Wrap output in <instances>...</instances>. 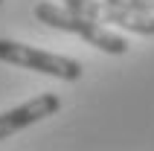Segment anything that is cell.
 <instances>
[{
	"label": "cell",
	"instance_id": "obj_1",
	"mask_svg": "<svg viewBox=\"0 0 154 151\" xmlns=\"http://www.w3.org/2000/svg\"><path fill=\"white\" fill-rule=\"evenodd\" d=\"M35 17H38L41 23L52 26V29H61V32L85 38L90 47L108 52V55H125V52H128V41H125L122 35H113L108 26H102V20L70 15L64 6H55V3H50V0H44V3L35 6Z\"/></svg>",
	"mask_w": 154,
	"mask_h": 151
},
{
	"label": "cell",
	"instance_id": "obj_2",
	"mask_svg": "<svg viewBox=\"0 0 154 151\" xmlns=\"http://www.w3.org/2000/svg\"><path fill=\"white\" fill-rule=\"evenodd\" d=\"M0 61L23 67V70H38V73L55 76L64 82H79L85 76L82 61L58 55V52L38 50V47H29V44H20V41H9V38H0Z\"/></svg>",
	"mask_w": 154,
	"mask_h": 151
},
{
	"label": "cell",
	"instance_id": "obj_3",
	"mask_svg": "<svg viewBox=\"0 0 154 151\" xmlns=\"http://www.w3.org/2000/svg\"><path fill=\"white\" fill-rule=\"evenodd\" d=\"M58 110H61V96L58 93H41V96H35V99L23 102L17 108L3 110L0 113V140H6V137L35 125V122H41V119L52 116Z\"/></svg>",
	"mask_w": 154,
	"mask_h": 151
},
{
	"label": "cell",
	"instance_id": "obj_4",
	"mask_svg": "<svg viewBox=\"0 0 154 151\" xmlns=\"http://www.w3.org/2000/svg\"><path fill=\"white\" fill-rule=\"evenodd\" d=\"M102 23H113L119 29H128L134 35H154V12H134V9H119L102 3Z\"/></svg>",
	"mask_w": 154,
	"mask_h": 151
},
{
	"label": "cell",
	"instance_id": "obj_5",
	"mask_svg": "<svg viewBox=\"0 0 154 151\" xmlns=\"http://www.w3.org/2000/svg\"><path fill=\"white\" fill-rule=\"evenodd\" d=\"M64 9H67L70 15L90 17V20H99L102 17V0H64Z\"/></svg>",
	"mask_w": 154,
	"mask_h": 151
},
{
	"label": "cell",
	"instance_id": "obj_6",
	"mask_svg": "<svg viewBox=\"0 0 154 151\" xmlns=\"http://www.w3.org/2000/svg\"><path fill=\"white\" fill-rule=\"evenodd\" d=\"M108 6H119V9H134V12H154V0H102Z\"/></svg>",
	"mask_w": 154,
	"mask_h": 151
},
{
	"label": "cell",
	"instance_id": "obj_7",
	"mask_svg": "<svg viewBox=\"0 0 154 151\" xmlns=\"http://www.w3.org/2000/svg\"><path fill=\"white\" fill-rule=\"evenodd\" d=\"M0 3H3V0H0Z\"/></svg>",
	"mask_w": 154,
	"mask_h": 151
}]
</instances>
